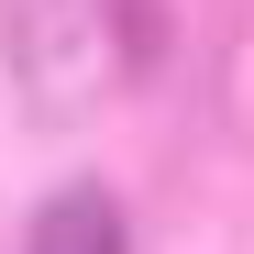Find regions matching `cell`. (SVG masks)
I'll return each instance as SVG.
<instances>
[{
	"mask_svg": "<svg viewBox=\"0 0 254 254\" xmlns=\"http://www.w3.org/2000/svg\"><path fill=\"white\" fill-rule=\"evenodd\" d=\"M22 254H133L122 199H111V188H66V199H45V210H33V232H22Z\"/></svg>",
	"mask_w": 254,
	"mask_h": 254,
	"instance_id": "cell-1",
	"label": "cell"
},
{
	"mask_svg": "<svg viewBox=\"0 0 254 254\" xmlns=\"http://www.w3.org/2000/svg\"><path fill=\"white\" fill-rule=\"evenodd\" d=\"M155 56H166V0H100V66L155 77Z\"/></svg>",
	"mask_w": 254,
	"mask_h": 254,
	"instance_id": "cell-2",
	"label": "cell"
}]
</instances>
